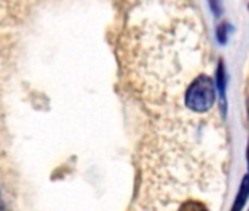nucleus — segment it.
<instances>
[{
    "label": "nucleus",
    "mask_w": 249,
    "mask_h": 211,
    "mask_svg": "<svg viewBox=\"0 0 249 211\" xmlns=\"http://www.w3.org/2000/svg\"><path fill=\"white\" fill-rule=\"evenodd\" d=\"M217 95L215 81L208 75H199L186 89L185 106L194 113H207L213 109Z\"/></svg>",
    "instance_id": "1"
},
{
    "label": "nucleus",
    "mask_w": 249,
    "mask_h": 211,
    "mask_svg": "<svg viewBox=\"0 0 249 211\" xmlns=\"http://www.w3.org/2000/svg\"><path fill=\"white\" fill-rule=\"evenodd\" d=\"M214 81H215L217 92H218V97H220V103H221V106L226 110V85H227L226 81H227V78H226V68H224V63L221 60L218 62V65L215 68Z\"/></svg>",
    "instance_id": "2"
},
{
    "label": "nucleus",
    "mask_w": 249,
    "mask_h": 211,
    "mask_svg": "<svg viewBox=\"0 0 249 211\" xmlns=\"http://www.w3.org/2000/svg\"><path fill=\"white\" fill-rule=\"evenodd\" d=\"M249 198V175L243 176L242 182H240V188H239V192L236 195V199H234V204L231 205V210L233 211H240L245 208L246 205V201Z\"/></svg>",
    "instance_id": "3"
},
{
    "label": "nucleus",
    "mask_w": 249,
    "mask_h": 211,
    "mask_svg": "<svg viewBox=\"0 0 249 211\" xmlns=\"http://www.w3.org/2000/svg\"><path fill=\"white\" fill-rule=\"evenodd\" d=\"M233 33V27L229 22H221L215 28V40L220 46H226L230 34Z\"/></svg>",
    "instance_id": "4"
},
{
    "label": "nucleus",
    "mask_w": 249,
    "mask_h": 211,
    "mask_svg": "<svg viewBox=\"0 0 249 211\" xmlns=\"http://www.w3.org/2000/svg\"><path fill=\"white\" fill-rule=\"evenodd\" d=\"M208 5H210V9H211L213 15H214L215 18H220L221 14H223L221 0H208Z\"/></svg>",
    "instance_id": "5"
},
{
    "label": "nucleus",
    "mask_w": 249,
    "mask_h": 211,
    "mask_svg": "<svg viewBox=\"0 0 249 211\" xmlns=\"http://www.w3.org/2000/svg\"><path fill=\"white\" fill-rule=\"evenodd\" d=\"M246 160H248V175H249V141H248V147H246Z\"/></svg>",
    "instance_id": "6"
},
{
    "label": "nucleus",
    "mask_w": 249,
    "mask_h": 211,
    "mask_svg": "<svg viewBox=\"0 0 249 211\" xmlns=\"http://www.w3.org/2000/svg\"><path fill=\"white\" fill-rule=\"evenodd\" d=\"M246 113H248V122H249V98L246 100Z\"/></svg>",
    "instance_id": "7"
},
{
    "label": "nucleus",
    "mask_w": 249,
    "mask_h": 211,
    "mask_svg": "<svg viewBox=\"0 0 249 211\" xmlns=\"http://www.w3.org/2000/svg\"><path fill=\"white\" fill-rule=\"evenodd\" d=\"M5 208V204H3V199H2V195H0V210Z\"/></svg>",
    "instance_id": "8"
}]
</instances>
